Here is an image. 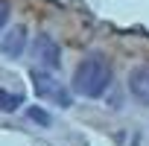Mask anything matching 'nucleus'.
<instances>
[{"mask_svg":"<svg viewBox=\"0 0 149 146\" xmlns=\"http://www.w3.org/2000/svg\"><path fill=\"white\" fill-rule=\"evenodd\" d=\"M111 85V67L105 61V56L91 53L76 64V73H73V91L79 97L88 99H100Z\"/></svg>","mask_w":149,"mask_h":146,"instance_id":"obj_1","label":"nucleus"},{"mask_svg":"<svg viewBox=\"0 0 149 146\" xmlns=\"http://www.w3.org/2000/svg\"><path fill=\"white\" fill-rule=\"evenodd\" d=\"M29 79H32V85H35V94H38V97L53 99V102H56V105H61V108H67V105H70V94L61 88V82H58L56 76H50V73H41V70H29Z\"/></svg>","mask_w":149,"mask_h":146,"instance_id":"obj_2","label":"nucleus"},{"mask_svg":"<svg viewBox=\"0 0 149 146\" xmlns=\"http://www.w3.org/2000/svg\"><path fill=\"white\" fill-rule=\"evenodd\" d=\"M32 53H35V58H38L44 67H58V61H61V50H58V44H56L50 35H44V32L35 38Z\"/></svg>","mask_w":149,"mask_h":146,"instance_id":"obj_3","label":"nucleus"},{"mask_svg":"<svg viewBox=\"0 0 149 146\" xmlns=\"http://www.w3.org/2000/svg\"><path fill=\"white\" fill-rule=\"evenodd\" d=\"M24 50H26V26H12L0 41V53L6 58H21Z\"/></svg>","mask_w":149,"mask_h":146,"instance_id":"obj_4","label":"nucleus"},{"mask_svg":"<svg viewBox=\"0 0 149 146\" xmlns=\"http://www.w3.org/2000/svg\"><path fill=\"white\" fill-rule=\"evenodd\" d=\"M129 91H132L134 99L149 105V64H140L129 73Z\"/></svg>","mask_w":149,"mask_h":146,"instance_id":"obj_5","label":"nucleus"},{"mask_svg":"<svg viewBox=\"0 0 149 146\" xmlns=\"http://www.w3.org/2000/svg\"><path fill=\"white\" fill-rule=\"evenodd\" d=\"M24 105V97L21 94H12V91H3L0 88V111L3 114H12V111H18Z\"/></svg>","mask_w":149,"mask_h":146,"instance_id":"obj_6","label":"nucleus"},{"mask_svg":"<svg viewBox=\"0 0 149 146\" xmlns=\"http://www.w3.org/2000/svg\"><path fill=\"white\" fill-rule=\"evenodd\" d=\"M26 117H29V120H35L38 126H50L47 111H41V108H35V105H32V108H26Z\"/></svg>","mask_w":149,"mask_h":146,"instance_id":"obj_7","label":"nucleus"},{"mask_svg":"<svg viewBox=\"0 0 149 146\" xmlns=\"http://www.w3.org/2000/svg\"><path fill=\"white\" fill-rule=\"evenodd\" d=\"M9 15H12V6H9V0H0V29L6 26Z\"/></svg>","mask_w":149,"mask_h":146,"instance_id":"obj_8","label":"nucleus"}]
</instances>
